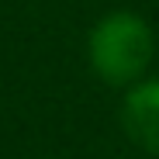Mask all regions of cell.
I'll use <instances>...</instances> for the list:
<instances>
[{
    "mask_svg": "<svg viewBox=\"0 0 159 159\" xmlns=\"http://www.w3.org/2000/svg\"><path fill=\"white\" fill-rule=\"evenodd\" d=\"M156 56V35L135 11L104 14L87 35V62L107 87H131L145 76Z\"/></svg>",
    "mask_w": 159,
    "mask_h": 159,
    "instance_id": "6da1fadb",
    "label": "cell"
},
{
    "mask_svg": "<svg viewBox=\"0 0 159 159\" xmlns=\"http://www.w3.org/2000/svg\"><path fill=\"white\" fill-rule=\"evenodd\" d=\"M121 128L149 156H159V76L156 80H139V83L125 87L121 100Z\"/></svg>",
    "mask_w": 159,
    "mask_h": 159,
    "instance_id": "7a4b0ae2",
    "label": "cell"
}]
</instances>
